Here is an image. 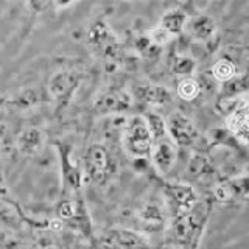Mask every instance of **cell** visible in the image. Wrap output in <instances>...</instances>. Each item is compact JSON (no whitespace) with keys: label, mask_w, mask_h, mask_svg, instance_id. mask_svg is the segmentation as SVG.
<instances>
[{"label":"cell","mask_w":249,"mask_h":249,"mask_svg":"<svg viewBox=\"0 0 249 249\" xmlns=\"http://www.w3.org/2000/svg\"><path fill=\"white\" fill-rule=\"evenodd\" d=\"M80 84V75L73 72H59L54 75L50 83V93L56 101H67L72 97L76 86Z\"/></svg>","instance_id":"9c48e42d"},{"label":"cell","mask_w":249,"mask_h":249,"mask_svg":"<svg viewBox=\"0 0 249 249\" xmlns=\"http://www.w3.org/2000/svg\"><path fill=\"white\" fill-rule=\"evenodd\" d=\"M216 28L215 19L209 14H196L192 19H187L185 28L193 39L196 41H209L213 36Z\"/></svg>","instance_id":"7c38bea8"},{"label":"cell","mask_w":249,"mask_h":249,"mask_svg":"<svg viewBox=\"0 0 249 249\" xmlns=\"http://www.w3.org/2000/svg\"><path fill=\"white\" fill-rule=\"evenodd\" d=\"M210 171H213V168L204 156H201V154L193 156V159L190 160V165H189V173L192 176H202V175L210 173Z\"/></svg>","instance_id":"44dd1931"},{"label":"cell","mask_w":249,"mask_h":249,"mask_svg":"<svg viewBox=\"0 0 249 249\" xmlns=\"http://www.w3.org/2000/svg\"><path fill=\"white\" fill-rule=\"evenodd\" d=\"M209 220V204L196 201L185 213L173 216L171 238L181 249H196Z\"/></svg>","instance_id":"6da1fadb"},{"label":"cell","mask_w":249,"mask_h":249,"mask_svg":"<svg viewBox=\"0 0 249 249\" xmlns=\"http://www.w3.org/2000/svg\"><path fill=\"white\" fill-rule=\"evenodd\" d=\"M134 95L150 105H159L163 106L171 101V95L167 89L154 84H139L134 89Z\"/></svg>","instance_id":"4fadbf2b"},{"label":"cell","mask_w":249,"mask_h":249,"mask_svg":"<svg viewBox=\"0 0 249 249\" xmlns=\"http://www.w3.org/2000/svg\"><path fill=\"white\" fill-rule=\"evenodd\" d=\"M246 90V75L243 73L241 76H233L228 83H223V93L226 95L224 100L228 98H237L240 92Z\"/></svg>","instance_id":"d6986e66"},{"label":"cell","mask_w":249,"mask_h":249,"mask_svg":"<svg viewBox=\"0 0 249 249\" xmlns=\"http://www.w3.org/2000/svg\"><path fill=\"white\" fill-rule=\"evenodd\" d=\"M131 98L124 92H109L97 101V111L100 112H120L128 109Z\"/></svg>","instance_id":"5bb4252c"},{"label":"cell","mask_w":249,"mask_h":249,"mask_svg":"<svg viewBox=\"0 0 249 249\" xmlns=\"http://www.w3.org/2000/svg\"><path fill=\"white\" fill-rule=\"evenodd\" d=\"M153 136L143 115H132L124 124L123 146L126 153L134 159L148 158L153 148Z\"/></svg>","instance_id":"7a4b0ae2"},{"label":"cell","mask_w":249,"mask_h":249,"mask_svg":"<svg viewBox=\"0 0 249 249\" xmlns=\"http://www.w3.org/2000/svg\"><path fill=\"white\" fill-rule=\"evenodd\" d=\"M212 76L220 83H228L233 76H237V66L228 58L218 59L212 67Z\"/></svg>","instance_id":"e0dca14e"},{"label":"cell","mask_w":249,"mask_h":249,"mask_svg":"<svg viewBox=\"0 0 249 249\" xmlns=\"http://www.w3.org/2000/svg\"><path fill=\"white\" fill-rule=\"evenodd\" d=\"M88 42L92 52L106 61H115L122 53L119 39L105 22H97L90 27Z\"/></svg>","instance_id":"3957f363"},{"label":"cell","mask_w":249,"mask_h":249,"mask_svg":"<svg viewBox=\"0 0 249 249\" xmlns=\"http://www.w3.org/2000/svg\"><path fill=\"white\" fill-rule=\"evenodd\" d=\"M167 132L178 146H193L199 140V131L195 123L181 111H173L165 120Z\"/></svg>","instance_id":"5b68a950"},{"label":"cell","mask_w":249,"mask_h":249,"mask_svg":"<svg viewBox=\"0 0 249 249\" xmlns=\"http://www.w3.org/2000/svg\"><path fill=\"white\" fill-rule=\"evenodd\" d=\"M86 171L97 182L105 181L109 171V154L101 145H92L86 153Z\"/></svg>","instance_id":"52a82bcc"},{"label":"cell","mask_w":249,"mask_h":249,"mask_svg":"<svg viewBox=\"0 0 249 249\" xmlns=\"http://www.w3.org/2000/svg\"><path fill=\"white\" fill-rule=\"evenodd\" d=\"M100 245L105 249H151L150 241L137 231L112 228L98 237Z\"/></svg>","instance_id":"277c9868"},{"label":"cell","mask_w":249,"mask_h":249,"mask_svg":"<svg viewBox=\"0 0 249 249\" xmlns=\"http://www.w3.org/2000/svg\"><path fill=\"white\" fill-rule=\"evenodd\" d=\"M150 41L154 44V45H165L170 39H171V35H168L165 30H163L162 27H156L150 31Z\"/></svg>","instance_id":"603a6c76"},{"label":"cell","mask_w":249,"mask_h":249,"mask_svg":"<svg viewBox=\"0 0 249 249\" xmlns=\"http://www.w3.org/2000/svg\"><path fill=\"white\" fill-rule=\"evenodd\" d=\"M187 23V14L182 10H170L162 16L160 25L168 35H179L185 28Z\"/></svg>","instance_id":"2e32d148"},{"label":"cell","mask_w":249,"mask_h":249,"mask_svg":"<svg viewBox=\"0 0 249 249\" xmlns=\"http://www.w3.org/2000/svg\"><path fill=\"white\" fill-rule=\"evenodd\" d=\"M62 228H64V224H62V221L59 220H52L50 221V229L54 231V232H58V231H62Z\"/></svg>","instance_id":"cb8c5ba5"},{"label":"cell","mask_w":249,"mask_h":249,"mask_svg":"<svg viewBox=\"0 0 249 249\" xmlns=\"http://www.w3.org/2000/svg\"><path fill=\"white\" fill-rule=\"evenodd\" d=\"M201 92V84L195 78H184V80L178 84V95L185 101L195 100Z\"/></svg>","instance_id":"ac0fdd59"},{"label":"cell","mask_w":249,"mask_h":249,"mask_svg":"<svg viewBox=\"0 0 249 249\" xmlns=\"http://www.w3.org/2000/svg\"><path fill=\"white\" fill-rule=\"evenodd\" d=\"M226 124L228 129L232 132V136H235L237 140H240L241 143H248L249 137V117H248V101L246 97L241 100V103L237 106V109H233L231 114H228L226 119Z\"/></svg>","instance_id":"ba28073f"},{"label":"cell","mask_w":249,"mask_h":249,"mask_svg":"<svg viewBox=\"0 0 249 249\" xmlns=\"http://www.w3.org/2000/svg\"><path fill=\"white\" fill-rule=\"evenodd\" d=\"M143 119L148 124V129H150V132H151L153 140H159L167 134L165 120H163L160 115L151 112L150 115H143Z\"/></svg>","instance_id":"ffe728a7"},{"label":"cell","mask_w":249,"mask_h":249,"mask_svg":"<svg viewBox=\"0 0 249 249\" xmlns=\"http://www.w3.org/2000/svg\"><path fill=\"white\" fill-rule=\"evenodd\" d=\"M163 195H165L168 209L173 216L185 213L198 201L196 192L187 184H167L163 189Z\"/></svg>","instance_id":"8992f818"},{"label":"cell","mask_w":249,"mask_h":249,"mask_svg":"<svg viewBox=\"0 0 249 249\" xmlns=\"http://www.w3.org/2000/svg\"><path fill=\"white\" fill-rule=\"evenodd\" d=\"M42 140L44 137L41 131L36 128H28L19 136V140H18L19 150L23 154H35L39 151V148L42 146Z\"/></svg>","instance_id":"9a60e30c"},{"label":"cell","mask_w":249,"mask_h":249,"mask_svg":"<svg viewBox=\"0 0 249 249\" xmlns=\"http://www.w3.org/2000/svg\"><path fill=\"white\" fill-rule=\"evenodd\" d=\"M193 70H195V61L187 56H179L173 64V72L182 76L193 73Z\"/></svg>","instance_id":"7402d4cb"},{"label":"cell","mask_w":249,"mask_h":249,"mask_svg":"<svg viewBox=\"0 0 249 249\" xmlns=\"http://www.w3.org/2000/svg\"><path fill=\"white\" fill-rule=\"evenodd\" d=\"M136 216L140 226L150 232L159 231L160 228H163V221H165L163 209L159 202H156V201H150V202H146V204H143L137 210Z\"/></svg>","instance_id":"30bf717a"},{"label":"cell","mask_w":249,"mask_h":249,"mask_svg":"<svg viewBox=\"0 0 249 249\" xmlns=\"http://www.w3.org/2000/svg\"><path fill=\"white\" fill-rule=\"evenodd\" d=\"M151 162L160 175H167L176 162V148L170 142H158L151 148Z\"/></svg>","instance_id":"8fae6325"}]
</instances>
